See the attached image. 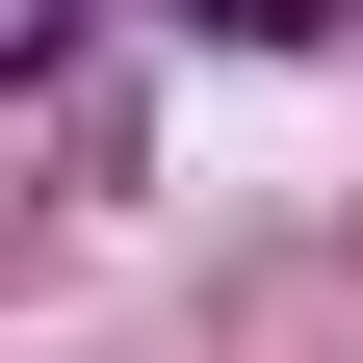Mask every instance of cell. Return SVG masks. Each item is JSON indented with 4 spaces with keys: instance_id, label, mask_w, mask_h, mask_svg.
I'll use <instances>...</instances> for the list:
<instances>
[{
    "instance_id": "7a4b0ae2",
    "label": "cell",
    "mask_w": 363,
    "mask_h": 363,
    "mask_svg": "<svg viewBox=\"0 0 363 363\" xmlns=\"http://www.w3.org/2000/svg\"><path fill=\"white\" fill-rule=\"evenodd\" d=\"M0 78H52V0H0Z\"/></svg>"
},
{
    "instance_id": "6da1fadb",
    "label": "cell",
    "mask_w": 363,
    "mask_h": 363,
    "mask_svg": "<svg viewBox=\"0 0 363 363\" xmlns=\"http://www.w3.org/2000/svg\"><path fill=\"white\" fill-rule=\"evenodd\" d=\"M182 26H259V52H311V26H337V0H182Z\"/></svg>"
}]
</instances>
